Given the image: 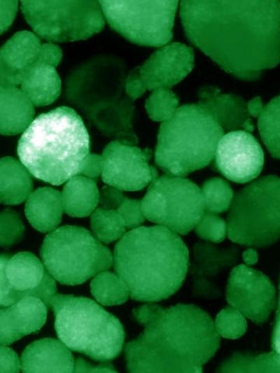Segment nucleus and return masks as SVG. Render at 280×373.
I'll use <instances>...</instances> for the list:
<instances>
[{
    "mask_svg": "<svg viewBox=\"0 0 280 373\" xmlns=\"http://www.w3.org/2000/svg\"><path fill=\"white\" fill-rule=\"evenodd\" d=\"M189 41L223 71L255 80L280 63V1H181Z\"/></svg>",
    "mask_w": 280,
    "mask_h": 373,
    "instance_id": "f257e3e1",
    "label": "nucleus"
},
{
    "mask_svg": "<svg viewBox=\"0 0 280 373\" xmlns=\"http://www.w3.org/2000/svg\"><path fill=\"white\" fill-rule=\"evenodd\" d=\"M214 167L227 179L245 183L255 178L264 165V152L258 140L244 130L229 132L220 139Z\"/></svg>",
    "mask_w": 280,
    "mask_h": 373,
    "instance_id": "2eb2a0df",
    "label": "nucleus"
},
{
    "mask_svg": "<svg viewBox=\"0 0 280 373\" xmlns=\"http://www.w3.org/2000/svg\"><path fill=\"white\" fill-rule=\"evenodd\" d=\"M21 368L16 353L5 345L1 346L0 372H18Z\"/></svg>",
    "mask_w": 280,
    "mask_h": 373,
    "instance_id": "58836bf2",
    "label": "nucleus"
},
{
    "mask_svg": "<svg viewBox=\"0 0 280 373\" xmlns=\"http://www.w3.org/2000/svg\"><path fill=\"white\" fill-rule=\"evenodd\" d=\"M59 340L69 349L107 363L121 352L125 332L120 321L91 299L56 294L48 305Z\"/></svg>",
    "mask_w": 280,
    "mask_h": 373,
    "instance_id": "423d86ee",
    "label": "nucleus"
},
{
    "mask_svg": "<svg viewBox=\"0 0 280 373\" xmlns=\"http://www.w3.org/2000/svg\"><path fill=\"white\" fill-rule=\"evenodd\" d=\"M214 324L219 336L230 339L239 338L247 329L245 316L232 306L225 307L218 314Z\"/></svg>",
    "mask_w": 280,
    "mask_h": 373,
    "instance_id": "473e14b6",
    "label": "nucleus"
},
{
    "mask_svg": "<svg viewBox=\"0 0 280 373\" xmlns=\"http://www.w3.org/2000/svg\"><path fill=\"white\" fill-rule=\"evenodd\" d=\"M47 305L40 298L26 296L0 310L1 345H9L45 324Z\"/></svg>",
    "mask_w": 280,
    "mask_h": 373,
    "instance_id": "a211bd4d",
    "label": "nucleus"
},
{
    "mask_svg": "<svg viewBox=\"0 0 280 373\" xmlns=\"http://www.w3.org/2000/svg\"><path fill=\"white\" fill-rule=\"evenodd\" d=\"M20 89L34 106H47L60 94L62 82L55 67L36 61L26 72Z\"/></svg>",
    "mask_w": 280,
    "mask_h": 373,
    "instance_id": "b1692460",
    "label": "nucleus"
},
{
    "mask_svg": "<svg viewBox=\"0 0 280 373\" xmlns=\"http://www.w3.org/2000/svg\"><path fill=\"white\" fill-rule=\"evenodd\" d=\"M41 46L29 31L15 33L0 50V87L21 85L27 71L36 62Z\"/></svg>",
    "mask_w": 280,
    "mask_h": 373,
    "instance_id": "f3484780",
    "label": "nucleus"
},
{
    "mask_svg": "<svg viewBox=\"0 0 280 373\" xmlns=\"http://www.w3.org/2000/svg\"><path fill=\"white\" fill-rule=\"evenodd\" d=\"M102 157L103 181L120 190H142L158 177L156 169L149 164L148 148L114 141L105 147Z\"/></svg>",
    "mask_w": 280,
    "mask_h": 373,
    "instance_id": "ddd939ff",
    "label": "nucleus"
},
{
    "mask_svg": "<svg viewBox=\"0 0 280 373\" xmlns=\"http://www.w3.org/2000/svg\"><path fill=\"white\" fill-rule=\"evenodd\" d=\"M133 316L144 330L125 346L130 372H202L219 348L213 320L195 305L147 304Z\"/></svg>",
    "mask_w": 280,
    "mask_h": 373,
    "instance_id": "f03ea898",
    "label": "nucleus"
},
{
    "mask_svg": "<svg viewBox=\"0 0 280 373\" xmlns=\"http://www.w3.org/2000/svg\"><path fill=\"white\" fill-rule=\"evenodd\" d=\"M220 372H280V355L275 351L257 356L234 355L219 367Z\"/></svg>",
    "mask_w": 280,
    "mask_h": 373,
    "instance_id": "c85d7f7f",
    "label": "nucleus"
},
{
    "mask_svg": "<svg viewBox=\"0 0 280 373\" xmlns=\"http://www.w3.org/2000/svg\"><path fill=\"white\" fill-rule=\"evenodd\" d=\"M258 127L262 141L271 155L280 159V95L264 106L258 117Z\"/></svg>",
    "mask_w": 280,
    "mask_h": 373,
    "instance_id": "cd10ccee",
    "label": "nucleus"
},
{
    "mask_svg": "<svg viewBox=\"0 0 280 373\" xmlns=\"http://www.w3.org/2000/svg\"><path fill=\"white\" fill-rule=\"evenodd\" d=\"M116 210L124 219L127 229L138 227L145 220L141 202L139 200L125 197Z\"/></svg>",
    "mask_w": 280,
    "mask_h": 373,
    "instance_id": "c9c22d12",
    "label": "nucleus"
},
{
    "mask_svg": "<svg viewBox=\"0 0 280 373\" xmlns=\"http://www.w3.org/2000/svg\"><path fill=\"white\" fill-rule=\"evenodd\" d=\"M61 195L64 211L70 216L79 218L92 213L100 199L94 181L82 175L69 180Z\"/></svg>",
    "mask_w": 280,
    "mask_h": 373,
    "instance_id": "393cba45",
    "label": "nucleus"
},
{
    "mask_svg": "<svg viewBox=\"0 0 280 373\" xmlns=\"http://www.w3.org/2000/svg\"><path fill=\"white\" fill-rule=\"evenodd\" d=\"M18 10L17 1H0V33L6 31L12 24Z\"/></svg>",
    "mask_w": 280,
    "mask_h": 373,
    "instance_id": "a19ab883",
    "label": "nucleus"
},
{
    "mask_svg": "<svg viewBox=\"0 0 280 373\" xmlns=\"http://www.w3.org/2000/svg\"><path fill=\"white\" fill-rule=\"evenodd\" d=\"M27 168L13 157L0 161V201L6 204H18L31 193L32 179Z\"/></svg>",
    "mask_w": 280,
    "mask_h": 373,
    "instance_id": "a878e982",
    "label": "nucleus"
},
{
    "mask_svg": "<svg viewBox=\"0 0 280 373\" xmlns=\"http://www.w3.org/2000/svg\"><path fill=\"white\" fill-rule=\"evenodd\" d=\"M199 104L202 106L226 132L243 130L251 118L244 100L235 94L222 93L215 86L201 87L197 93Z\"/></svg>",
    "mask_w": 280,
    "mask_h": 373,
    "instance_id": "412c9836",
    "label": "nucleus"
},
{
    "mask_svg": "<svg viewBox=\"0 0 280 373\" xmlns=\"http://www.w3.org/2000/svg\"><path fill=\"white\" fill-rule=\"evenodd\" d=\"M189 263V252L176 233L161 226L138 227L116 244L113 264L133 300L157 302L181 286Z\"/></svg>",
    "mask_w": 280,
    "mask_h": 373,
    "instance_id": "7ed1b4c3",
    "label": "nucleus"
},
{
    "mask_svg": "<svg viewBox=\"0 0 280 373\" xmlns=\"http://www.w3.org/2000/svg\"><path fill=\"white\" fill-rule=\"evenodd\" d=\"M125 197L120 190L108 186L102 189L99 201L104 207L116 209Z\"/></svg>",
    "mask_w": 280,
    "mask_h": 373,
    "instance_id": "79ce46f5",
    "label": "nucleus"
},
{
    "mask_svg": "<svg viewBox=\"0 0 280 373\" xmlns=\"http://www.w3.org/2000/svg\"><path fill=\"white\" fill-rule=\"evenodd\" d=\"M1 307H8L26 296L42 300L48 306L56 295L54 278L34 254L20 252L0 258Z\"/></svg>",
    "mask_w": 280,
    "mask_h": 373,
    "instance_id": "f8f14e48",
    "label": "nucleus"
},
{
    "mask_svg": "<svg viewBox=\"0 0 280 373\" xmlns=\"http://www.w3.org/2000/svg\"><path fill=\"white\" fill-rule=\"evenodd\" d=\"M102 157L90 153L84 160L79 175L94 179L102 175Z\"/></svg>",
    "mask_w": 280,
    "mask_h": 373,
    "instance_id": "ea45409f",
    "label": "nucleus"
},
{
    "mask_svg": "<svg viewBox=\"0 0 280 373\" xmlns=\"http://www.w3.org/2000/svg\"><path fill=\"white\" fill-rule=\"evenodd\" d=\"M24 227L20 216L9 209L1 213V246L9 247L20 240L23 235Z\"/></svg>",
    "mask_w": 280,
    "mask_h": 373,
    "instance_id": "f704fd0d",
    "label": "nucleus"
},
{
    "mask_svg": "<svg viewBox=\"0 0 280 373\" xmlns=\"http://www.w3.org/2000/svg\"><path fill=\"white\" fill-rule=\"evenodd\" d=\"M242 258L246 265H253L258 261V253L255 249L252 248H248L243 252Z\"/></svg>",
    "mask_w": 280,
    "mask_h": 373,
    "instance_id": "49530a36",
    "label": "nucleus"
},
{
    "mask_svg": "<svg viewBox=\"0 0 280 373\" xmlns=\"http://www.w3.org/2000/svg\"><path fill=\"white\" fill-rule=\"evenodd\" d=\"M63 211L61 192L49 187L32 192L24 207L28 220L41 232L54 230L61 222Z\"/></svg>",
    "mask_w": 280,
    "mask_h": 373,
    "instance_id": "4be33fe9",
    "label": "nucleus"
},
{
    "mask_svg": "<svg viewBox=\"0 0 280 373\" xmlns=\"http://www.w3.org/2000/svg\"><path fill=\"white\" fill-rule=\"evenodd\" d=\"M90 290L99 303L106 306L121 304L127 301L130 295L121 278L106 270L96 274L90 283Z\"/></svg>",
    "mask_w": 280,
    "mask_h": 373,
    "instance_id": "bb28decb",
    "label": "nucleus"
},
{
    "mask_svg": "<svg viewBox=\"0 0 280 373\" xmlns=\"http://www.w3.org/2000/svg\"><path fill=\"white\" fill-rule=\"evenodd\" d=\"M41 258L46 270L58 282L68 286L84 283L109 269L113 258L109 249L88 230L65 225L43 240Z\"/></svg>",
    "mask_w": 280,
    "mask_h": 373,
    "instance_id": "0eeeda50",
    "label": "nucleus"
},
{
    "mask_svg": "<svg viewBox=\"0 0 280 373\" xmlns=\"http://www.w3.org/2000/svg\"><path fill=\"white\" fill-rule=\"evenodd\" d=\"M33 103L18 87H0V132L15 135L24 131L33 121Z\"/></svg>",
    "mask_w": 280,
    "mask_h": 373,
    "instance_id": "5701e85b",
    "label": "nucleus"
},
{
    "mask_svg": "<svg viewBox=\"0 0 280 373\" xmlns=\"http://www.w3.org/2000/svg\"><path fill=\"white\" fill-rule=\"evenodd\" d=\"M246 107L250 116L259 117L264 108L261 97H254L247 103Z\"/></svg>",
    "mask_w": 280,
    "mask_h": 373,
    "instance_id": "a18cd8bd",
    "label": "nucleus"
},
{
    "mask_svg": "<svg viewBox=\"0 0 280 373\" xmlns=\"http://www.w3.org/2000/svg\"><path fill=\"white\" fill-rule=\"evenodd\" d=\"M20 363L23 372H73L75 367L69 348L52 338L37 340L27 346Z\"/></svg>",
    "mask_w": 280,
    "mask_h": 373,
    "instance_id": "aec40b11",
    "label": "nucleus"
},
{
    "mask_svg": "<svg viewBox=\"0 0 280 373\" xmlns=\"http://www.w3.org/2000/svg\"><path fill=\"white\" fill-rule=\"evenodd\" d=\"M90 150V138L81 117L59 106L38 115L20 138L17 153L36 178L59 185L80 174Z\"/></svg>",
    "mask_w": 280,
    "mask_h": 373,
    "instance_id": "20e7f679",
    "label": "nucleus"
},
{
    "mask_svg": "<svg viewBox=\"0 0 280 373\" xmlns=\"http://www.w3.org/2000/svg\"><path fill=\"white\" fill-rule=\"evenodd\" d=\"M75 372H115L112 367L90 366L81 358H78L75 365Z\"/></svg>",
    "mask_w": 280,
    "mask_h": 373,
    "instance_id": "37998d69",
    "label": "nucleus"
},
{
    "mask_svg": "<svg viewBox=\"0 0 280 373\" xmlns=\"http://www.w3.org/2000/svg\"><path fill=\"white\" fill-rule=\"evenodd\" d=\"M239 251L236 247L219 248L207 242L195 244L191 264L195 293L209 297L218 294L216 276L237 261Z\"/></svg>",
    "mask_w": 280,
    "mask_h": 373,
    "instance_id": "6ab92c4d",
    "label": "nucleus"
},
{
    "mask_svg": "<svg viewBox=\"0 0 280 373\" xmlns=\"http://www.w3.org/2000/svg\"><path fill=\"white\" fill-rule=\"evenodd\" d=\"M201 190L205 211L218 214L230 208L234 199L233 190L224 179L218 177L208 179Z\"/></svg>",
    "mask_w": 280,
    "mask_h": 373,
    "instance_id": "7c9ffc66",
    "label": "nucleus"
},
{
    "mask_svg": "<svg viewBox=\"0 0 280 373\" xmlns=\"http://www.w3.org/2000/svg\"><path fill=\"white\" fill-rule=\"evenodd\" d=\"M192 48L178 42L161 47L138 66L146 90L169 88L181 82L195 66Z\"/></svg>",
    "mask_w": 280,
    "mask_h": 373,
    "instance_id": "dca6fc26",
    "label": "nucleus"
},
{
    "mask_svg": "<svg viewBox=\"0 0 280 373\" xmlns=\"http://www.w3.org/2000/svg\"><path fill=\"white\" fill-rule=\"evenodd\" d=\"M146 218L175 233L188 234L205 212L202 190L181 176L157 177L141 201Z\"/></svg>",
    "mask_w": 280,
    "mask_h": 373,
    "instance_id": "9d476101",
    "label": "nucleus"
},
{
    "mask_svg": "<svg viewBox=\"0 0 280 373\" xmlns=\"http://www.w3.org/2000/svg\"><path fill=\"white\" fill-rule=\"evenodd\" d=\"M108 23L130 41L161 47L173 38L178 1H99Z\"/></svg>",
    "mask_w": 280,
    "mask_h": 373,
    "instance_id": "9b49d317",
    "label": "nucleus"
},
{
    "mask_svg": "<svg viewBox=\"0 0 280 373\" xmlns=\"http://www.w3.org/2000/svg\"><path fill=\"white\" fill-rule=\"evenodd\" d=\"M229 239L242 246L266 247L280 238V178L267 176L234 197L227 216Z\"/></svg>",
    "mask_w": 280,
    "mask_h": 373,
    "instance_id": "6e6552de",
    "label": "nucleus"
},
{
    "mask_svg": "<svg viewBox=\"0 0 280 373\" xmlns=\"http://www.w3.org/2000/svg\"><path fill=\"white\" fill-rule=\"evenodd\" d=\"M178 101V97L169 88L160 87L152 90L145 107L151 120L163 122L174 115Z\"/></svg>",
    "mask_w": 280,
    "mask_h": 373,
    "instance_id": "2f4dec72",
    "label": "nucleus"
},
{
    "mask_svg": "<svg viewBox=\"0 0 280 373\" xmlns=\"http://www.w3.org/2000/svg\"><path fill=\"white\" fill-rule=\"evenodd\" d=\"M272 346L274 351L280 355V294L276 318L272 337Z\"/></svg>",
    "mask_w": 280,
    "mask_h": 373,
    "instance_id": "c03bdc74",
    "label": "nucleus"
},
{
    "mask_svg": "<svg viewBox=\"0 0 280 373\" xmlns=\"http://www.w3.org/2000/svg\"><path fill=\"white\" fill-rule=\"evenodd\" d=\"M21 9L33 30L51 41L87 39L105 24L97 1H22Z\"/></svg>",
    "mask_w": 280,
    "mask_h": 373,
    "instance_id": "1a4fd4ad",
    "label": "nucleus"
},
{
    "mask_svg": "<svg viewBox=\"0 0 280 373\" xmlns=\"http://www.w3.org/2000/svg\"><path fill=\"white\" fill-rule=\"evenodd\" d=\"M90 225L96 237L106 244L122 237L127 229L124 219L116 209L104 206L92 213Z\"/></svg>",
    "mask_w": 280,
    "mask_h": 373,
    "instance_id": "c756f323",
    "label": "nucleus"
},
{
    "mask_svg": "<svg viewBox=\"0 0 280 373\" xmlns=\"http://www.w3.org/2000/svg\"><path fill=\"white\" fill-rule=\"evenodd\" d=\"M224 132L199 104L182 105L160 125L155 163L167 174L181 177L202 169L213 161Z\"/></svg>",
    "mask_w": 280,
    "mask_h": 373,
    "instance_id": "39448f33",
    "label": "nucleus"
},
{
    "mask_svg": "<svg viewBox=\"0 0 280 373\" xmlns=\"http://www.w3.org/2000/svg\"><path fill=\"white\" fill-rule=\"evenodd\" d=\"M196 234L212 243L223 241L227 232L226 222L216 213L205 211L195 227Z\"/></svg>",
    "mask_w": 280,
    "mask_h": 373,
    "instance_id": "72a5a7b5",
    "label": "nucleus"
},
{
    "mask_svg": "<svg viewBox=\"0 0 280 373\" xmlns=\"http://www.w3.org/2000/svg\"><path fill=\"white\" fill-rule=\"evenodd\" d=\"M226 300L256 324L265 322L275 305V289L261 272L239 265L230 274Z\"/></svg>",
    "mask_w": 280,
    "mask_h": 373,
    "instance_id": "4468645a",
    "label": "nucleus"
},
{
    "mask_svg": "<svg viewBox=\"0 0 280 373\" xmlns=\"http://www.w3.org/2000/svg\"><path fill=\"white\" fill-rule=\"evenodd\" d=\"M125 90L127 97L133 100L142 96L146 89L141 78L138 66L132 69L125 81Z\"/></svg>",
    "mask_w": 280,
    "mask_h": 373,
    "instance_id": "e433bc0d",
    "label": "nucleus"
},
{
    "mask_svg": "<svg viewBox=\"0 0 280 373\" xmlns=\"http://www.w3.org/2000/svg\"><path fill=\"white\" fill-rule=\"evenodd\" d=\"M62 57V52L58 45L52 43H46L41 44L36 61L56 67Z\"/></svg>",
    "mask_w": 280,
    "mask_h": 373,
    "instance_id": "4c0bfd02",
    "label": "nucleus"
}]
</instances>
